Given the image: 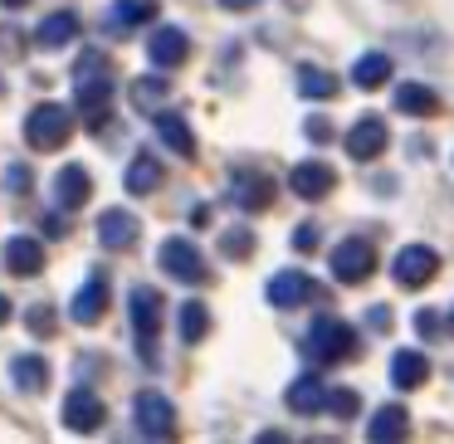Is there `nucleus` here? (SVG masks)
Returning <instances> with one entry per match:
<instances>
[{
  "label": "nucleus",
  "mask_w": 454,
  "mask_h": 444,
  "mask_svg": "<svg viewBox=\"0 0 454 444\" xmlns=\"http://www.w3.org/2000/svg\"><path fill=\"white\" fill-rule=\"evenodd\" d=\"M11 381L20 386L25 395H40L44 386H50V362H44V356H35V352L11 356Z\"/></svg>",
  "instance_id": "5701e85b"
},
{
  "label": "nucleus",
  "mask_w": 454,
  "mask_h": 444,
  "mask_svg": "<svg viewBox=\"0 0 454 444\" xmlns=\"http://www.w3.org/2000/svg\"><path fill=\"white\" fill-rule=\"evenodd\" d=\"M25 186H30V171H25V167H11V191H25Z\"/></svg>",
  "instance_id": "58836bf2"
},
{
  "label": "nucleus",
  "mask_w": 454,
  "mask_h": 444,
  "mask_svg": "<svg viewBox=\"0 0 454 444\" xmlns=\"http://www.w3.org/2000/svg\"><path fill=\"white\" fill-rule=\"evenodd\" d=\"M450 332H454V308H450Z\"/></svg>",
  "instance_id": "c03bdc74"
},
{
  "label": "nucleus",
  "mask_w": 454,
  "mask_h": 444,
  "mask_svg": "<svg viewBox=\"0 0 454 444\" xmlns=\"http://www.w3.org/2000/svg\"><path fill=\"white\" fill-rule=\"evenodd\" d=\"M333 167H323V161H298L294 171H288V186H294V196L303 200H323L327 191H333Z\"/></svg>",
  "instance_id": "f3484780"
},
{
  "label": "nucleus",
  "mask_w": 454,
  "mask_h": 444,
  "mask_svg": "<svg viewBox=\"0 0 454 444\" xmlns=\"http://www.w3.org/2000/svg\"><path fill=\"white\" fill-rule=\"evenodd\" d=\"M372 269H376L372 239H342V245L333 249V278L337 284H362V278H372Z\"/></svg>",
  "instance_id": "6e6552de"
},
{
  "label": "nucleus",
  "mask_w": 454,
  "mask_h": 444,
  "mask_svg": "<svg viewBox=\"0 0 454 444\" xmlns=\"http://www.w3.org/2000/svg\"><path fill=\"white\" fill-rule=\"evenodd\" d=\"M25 327H30L35 337H54V332H59V323H54V308H50V303H35L30 313H25Z\"/></svg>",
  "instance_id": "473e14b6"
},
{
  "label": "nucleus",
  "mask_w": 454,
  "mask_h": 444,
  "mask_svg": "<svg viewBox=\"0 0 454 444\" xmlns=\"http://www.w3.org/2000/svg\"><path fill=\"white\" fill-rule=\"evenodd\" d=\"M93 196V176L83 167H59V176H54V206L59 210H79L83 200Z\"/></svg>",
  "instance_id": "a211bd4d"
},
{
  "label": "nucleus",
  "mask_w": 454,
  "mask_h": 444,
  "mask_svg": "<svg viewBox=\"0 0 454 444\" xmlns=\"http://www.w3.org/2000/svg\"><path fill=\"white\" fill-rule=\"evenodd\" d=\"M59 420H64V430H74V434H93V430H103L108 410H103V401L89 391V386H74V391L64 395Z\"/></svg>",
  "instance_id": "0eeeda50"
},
{
  "label": "nucleus",
  "mask_w": 454,
  "mask_h": 444,
  "mask_svg": "<svg viewBox=\"0 0 454 444\" xmlns=\"http://www.w3.org/2000/svg\"><path fill=\"white\" fill-rule=\"evenodd\" d=\"M264 298L274 308H298V303H308V298H313V278L298 274V269H278V274L269 278Z\"/></svg>",
  "instance_id": "4468645a"
},
{
  "label": "nucleus",
  "mask_w": 454,
  "mask_h": 444,
  "mask_svg": "<svg viewBox=\"0 0 454 444\" xmlns=\"http://www.w3.org/2000/svg\"><path fill=\"white\" fill-rule=\"evenodd\" d=\"M186 54H191L186 30H176V25H157V30H152V40H147L152 69H181V64H186Z\"/></svg>",
  "instance_id": "9b49d317"
},
{
  "label": "nucleus",
  "mask_w": 454,
  "mask_h": 444,
  "mask_svg": "<svg viewBox=\"0 0 454 444\" xmlns=\"http://www.w3.org/2000/svg\"><path fill=\"white\" fill-rule=\"evenodd\" d=\"M142 239V225L132 210H103L98 215V245L103 249H132Z\"/></svg>",
  "instance_id": "f8f14e48"
},
{
  "label": "nucleus",
  "mask_w": 454,
  "mask_h": 444,
  "mask_svg": "<svg viewBox=\"0 0 454 444\" xmlns=\"http://www.w3.org/2000/svg\"><path fill=\"white\" fill-rule=\"evenodd\" d=\"M69 137H74V113L64 103H35L25 113V142L35 152H59Z\"/></svg>",
  "instance_id": "f03ea898"
},
{
  "label": "nucleus",
  "mask_w": 454,
  "mask_h": 444,
  "mask_svg": "<svg viewBox=\"0 0 454 444\" xmlns=\"http://www.w3.org/2000/svg\"><path fill=\"white\" fill-rule=\"evenodd\" d=\"M356 352V332L342 323V317H317L313 327H308V356L313 362H347V356Z\"/></svg>",
  "instance_id": "7ed1b4c3"
},
{
  "label": "nucleus",
  "mask_w": 454,
  "mask_h": 444,
  "mask_svg": "<svg viewBox=\"0 0 454 444\" xmlns=\"http://www.w3.org/2000/svg\"><path fill=\"white\" fill-rule=\"evenodd\" d=\"M391 79V59L386 54H362V59L352 64V83L356 89H376V83Z\"/></svg>",
  "instance_id": "7c9ffc66"
},
{
  "label": "nucleus",
  "mask_w": 454,
  "mask_h": 444,
  "mask_svg": "<svg viewBox=\"0 0 454 444\" xmlns=\"http://www.w3.org/2000/svg\"><path fill=\"white\" fill-rule=\"evenodd\" d=\"M0 5H5V11H25V5H30V0H0Z\"/></svg>",
  "instance_id": "79ce46f5"
},
{
  "label": "nucleus",
  "mask_w": 454,
  "mask_h": 444,
  "mask_svg": "<svg viewBox=\"0 0 454 444\" xmlns=\"http://www.w3.org/2000/svg\"><path fill=\"white\" fill-rule=\"evenodd\" d=\"M132 425H137L142 440H171V434H176V405L161 391H137V401H132Z\"/></svg>",
  "instance_id": "20e7f679"
},
{
  "label": "nucleus",
  "mask_w": 454,
  "mask_h": 444,
  "mask_svg": "<svg viewBox=\"0 0 454 444\" xmlns=\"http://www.w3.org/2000/svg\"><path fill=\"white\" fill-rule=\"evenodd\" d=\"M303 132H308V142H327V137H333V122H327V118H308Z\"/></svg>",
  "instance_id": "c9c22d12"
},
{
  "label": "nucleus",
  "mask_w": 454,
  "mask_h": 444,
  "mask_svg": "<svg viewBox=\"0 0 454 444\" xmlns=\"http://www.w3.org/2000/svg\"><path fill=\"white\" fill-rule=\"evenodd\" d=\"M0 93H5V79H0Z\"/></svg>",
  "instance_id": "a18cd8bd"
},
{
  "label": "nucleus",
  "mask_w": 454,
  "mask_h": 444,
  "mask_svg": "<svg viewBox=\"0 0 454 444\" xmlns=\"http://www.w3.org/2000/svg\"><path fill=\"white\" fill-rule=\"evenodd\" d=\"M434 274H440V254H434L430 245H405L401 254L391 259V278L401 288H425Z\"/></svg>",
  "instance_id": "423d86ee"
},
{
  "label": "nucleus",
  "mask_w": 454,
  "mask_h": 444,
  "mask_svg": "<svg viewBox=\"0 0 454 444\" xmlns=\"http://www.w3.org/2000/svg\"><path fill=\"white\" fill-rule=\"evenodd\" d=\"M298 93H303V98H313V103L337 98V74L317 69V64H303V69H298Z\"/></svg>",
  "instance_id": "c756f323"
},
{
  "label": "nucleus",
  "mask_w": 454,
  "mask_h": 444,
  "mask_svg": "<svg viewBox=\"0 0 454 444\" xmlns=\"http://www.w3.org/2000/svg\"><path fill=\"white\" fill-rule=\"evenodd\" d=\"M108 298H113V288H108V274H103V269H93V274L79 284V293H74V303H69L74 323H79V327H93V323H103V313H108Z\"/></svg>",
  "instance_id": "1a4fd4ad"
},
{
  "label": "nucleus",
  "mask_w": 454,
  "mask_h": 444,
  "mask_svg": "<svg viewBox=\"0 0 454 444\" xmlns=\"http://www.w3.org/2000/svg\"><path fill=\"white\" fill-rule=\"evenodd\" d=\"M405 430H411L405 405H381V410L372 415V425H366V440L372 444H395V440H405Z\"/></svg>",
  "instance_id": "412c9836"
},
{
  "label": "nucleus",
  "mask_w": 454,
  "mask_h": 444,
  "mask_svg": "<svg viewBox=\"0 0 454 444\" xmlns=\"http://www.w3.org/2000/svg\"><path fill=\"white\" fill-rule=\"evenodd\" d=\"M366 323H372L376 332H391V327H395V323H391V308H386V303H376L372 313H366Z\"/></svg>",
  "instance_id": "e433bc0d"
},
{
  "label": "nucleus",
  "mask_w": 454,
  "mask_h": 444,
  "mask_svg": "<svg viewBox=\"0 0 454 444\" xmlns=\"http://www.w3.org/2000/svg\"><path fill=\"white\" fill-rule=\"evenodd\" d=\"M128 313H132V342H137L142 366H157L161 362V293L137 284L128 298Z\"/></svg>",
  "instance_id": "f257e3e1"
},
{
  "label": "nucleus",
  "mask_w": 454,
  "mask_h": 444,
  "mask_svg": "<svg viewBox=\"0 0 454 444\" xmlns=\"http://www.w3.org/2000/svg\"><path fill=\"white\" fill-rule=\"evenodd\" d=\"M284 5H294V11H303V5H308V0H284Z\"/></svg>",
  "instance_id": "37998d69"
},
{
  "label": "nucleus",
  "mask_w": 454,
  "mask_h": 444,
  "mask_svg": "<svg viewBox=\"0 0 454 444\" xmlns=\"http://www.w3.org/2000/svg\"><path fill=\"white\" fill-rule=\"evenodd\" d=\"M415 327H420V337H440V313H430V308H425V313L415 317Z\"/></svg>",
  "instance_id": "4c0bfd02"
},
{
  "label": "nucleus",
  "mask_w": 454,
  "mask_h": 444,
  "mask_svg": "<svg viewBox=\"0 0 454 444\" xmlns=\"http://www.w3.org/2000/svg\"><path fill=\"white\" fill-rule=\"evenodd\" d=\"M157 137L167 142L176 157H196V132H191V122L181 118V113H167V108L157 113Z\"/></svg>",
  "instance_id": "393cba45"
},
{
  "label": "nucleus",
  "mask_w": 454,
  "mask_h": 444,
  "mask_svg": "<svg viewBox=\"0 0 454 444\" xmlns=\"http://www.w3.org/2000/svg\"><path fill=\"white\" fill-rule=\"evenodd\" d=\"M122 186H128V196H152L161 186V161L152 152H137L128 161V171H122Z\"/></svg>",
  "instance_id": "4be33fe9"
},
{
  "label": "nucleus",
  "mask_w": 454,
  "mask_h": 444,
  "mask_svg": "<svg viewBox=\"0 0 454 444\" xmlns=\"http://www.w3.org/2000/svg\"><path fill=\"white\" fill-rule=\"evenodd\" d=\"M294 249L313 254V249H317V225H298V230H294Z\"/></svg>",
  "instance_id": "f704fd0d"
},
{
  "label": "nucleus",
  "mask_w": 454,
  "mask_h": 444,
  "mask_svg": "<svg viewBox=\"0 0 454 444\" xmlns=\"http://www.w3.org/2000/svg\"><path fill=\"white\" fill-rule=\"evenodd\" d=\"M230 196H235L239 210H269L274 181H269L264 171H235V176H230Z\"/></svg>",
  "instance_id": "ddd939ff"
},
{
  "label": "nucleus",
  "mask_w": 454,
  "mask_h": 444,
  "mask_svg": "<svg viewBox=\"0 0 454 444\" xmlns=\"http://www.w3.org/2000/svg\"><path fill=\"white\" fill-rule=\"evenodd\" d=\"M79 89H74V98H79V118L89 122V128H103L108 122V108H113V83L103 79V74H83V79H74Z\"/></svg>",
  "instance_id": "9d476101"
},
{
  "label": "nucleus",
  "mask_w": 454,
  "mask_h": 444,
  "mask_svg": "<svg viewBox=\"0 0 454 444\" xmlns=\"http://www.w3.org/2000/svg\"><path fill=\"white\" fill-rule=\"evenodd\" d=\"M225 11H245V5H254V0H220Z\"/></svg>",
  "instance_id": "ea45409f"
},
{
  "label": "nucleus",
  "mask_w": 454,
  "mask_h": 444,
  "mask_svg": "<svg viewBox=\"0 0 454 444\" xmlns=\"http://www.w3.org/2000/svg\"><path fill=\"white\" fill-rule=\"evenodd\" d=\"M5 269H11L15 278H30L44 269V245L35 235H11L5 239Z\"/></svg>",
  "instance_id": "dca6fc26"
},
{
  "label": "nucleus",
  "mask_w": 454,
  "mask_h": 444,
  "mask_svg": "<svg viewBox=\"0 0 454 444\" xmlns=\"http://www.w3.org/2000/svg\"><path fill=\"white\" fill-rule=\"evenodd\" d=\"M356 401H362V395L347 391V386H342V391H327V410H333L337 420H352V415H356Z\"/></svg>",
  "instance_id": "72a5a7b5"
},
{
  "label": "nucleus",
  "mask_w": 454,
  "mask_h": 444,
  "mask_svg": "<svg viewBox=\"0 0 454 444\" xmlns=\"http://www.w3.org/2000/svg\"><path fill=\"white\" fill-rule=\"evenodd\" d=\"M288 410L294 415H323L327 410V386L317 381V376H298V381L288 386Z\"/></svg>",
  "instance_id": "a878e982"
},
{
  "label": "nucleus",
  "mask_w": 454,
  "mask_h": 444,
  "mask_svg": "<svg viewBox=\"0 0 454 444\" xmlns=\"http://www.w3.org/2000/svg\"><path fill=\"white\" fill-rule=\"evenodd\" d=\"M176 327H181V342H206V332H210V308L206 303H181V313H176Z\"/></svg>",
  "instance_id": "c85d7f7f"
},
{
  "label": "nucleus",
  "mask_w": 454,
  "mask_h": 444,
  "mask_svg": "<svg viewBox=\"0 0 454 444\" xmlns=\"http://www.w3.org/2000/svg\"><path fill=\"white\" fill-rule=\"evenodd\" d=\"M425 381H430V356L401 347V352L391 356V386L395 391H415V386H425Z\"/></svg>",
  "instance_id": "6ab92c4d"
},
{
  "label": "nucleus",
  "mask_w": 454,
  "mask_h": 444,
  "mask_svg": "<svg viewBox=\"0 0 454 444\" xmlns=\"http://www.w3.org/2000/svg\"><path fill=\"white\" fill-rule=\"evenodd\" d=\"M79 40V15L74 11H54L40 20V30H35V44L40 50H64V44Z\"/></svg>",
  "instance_id": "aec40b11"
},
{
  "label": "nucleus",
  "mask_w": 454,
  "mask_h": 444,
  "mask_svg": "<svg viewBox=\"0 0 454 444\" xmlns=\"http://www.w3.org/2000/svg\"><path fill=\"white\" fill-rule=\"evenodd\" d=\"M157 264L167 269L176 284H206L210 278V264H206V254H200L191 239H181V235H171V239H161V249H157Z\"/></svg>",
  "instance_id": "39448f33"
},
{
  "label": "nucleus",
  "mask_w": 454,
  "mask_h": 444,
  "mask_svg": "<svg viewBox=\"0 0 454 444\" xmlns=\"http://www.w3.org/2000/svg\"><path fill=\"white\" fill-rule=\"evenodd\" d=\"M395 108L411 113V118H434V113L444 108V98L430 83H401V89H395Z\"/></svg>",
  "instance_id": "b1692460"
},
{
  "label": "nucleus",
  "mask_w": 454,
  "mask_h": 444,
  "mask_svg": "<svg viewBox=\"0 0 454 444\" xmlns=\"http://www.w3.org/2000/svg\"><path fill=\"white\" fill-rule=\"evenodd\" d=\"M167 98H171V83L161 79V74H142V79L132 83V108L147 113V118H157V113L167 108Z\"/></svg>",
  "instance_id": "bb28decb"
},
{
  "label": "nucleus",
  "mask_w": 454,
  "mask_h": 444,
  "mask_svg": "<svg viewBox=\"0 0 454 444\" xmlns=\"http://www.w3.org/2000/svg\"><path fill=\"white\" fill-rule=\"evenodd\" d=\"M220 254H225V259H235V264H245V259L254 254V235H249L245 225L225 230V235H220Z\"/></svg>",
  "instance_id": "2f4dec72"
},
{
  "label": "nucleus",
  "mask_w": 454,
  "mask_h": 444,
  "mask_svg": "<svg viewBox=\"0 0 454 444\" xmlns=\"http://www.w3.org/2000/svg\"><path fill=\"white\" fill-rule=\"evenodd\" d=\"M386 142H391V132H386L381 118H356L352 132H347V152H352L356 161H372L386 152Z\"/></svg>",
  "instance_id": "2eb2a0df"
},
{
  "label": "nucleus",
  "mask_w": 454,
  "mask_h": 444,
  "mask_svg": "<svg viewBox=\"0 0 454 444\" xmlns=\"http://www.w3.org/2000/svg\"><path fill=\"white\" fill-rule=\"evenodd\" d=\"M157 0H113V15H108V30H132V25H147L157 20Z\"/></svg>",
  "instance_id": "cd10ccee"
},
{
  "label": "nucleus",
  "mask_w": 454,
  "mask_h": 444,
  "mask_svg": "<svg viewBox=\"0 0 454 444\" xmlns=\"http://www.w3.org/2000/svg\"><path fill=\"white\" fill-rule=\"evenodd\" d=\"M0 323H11V298L0 293Z\"/></svg>",
  "instance_id": "a19ab883"
}]
</instances>
